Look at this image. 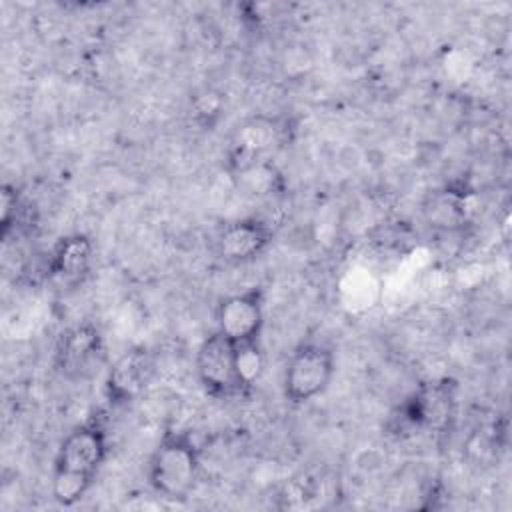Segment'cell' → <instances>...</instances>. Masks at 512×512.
<instances>
[{
  "label": "cell",
  "mask_w": 512,
  "mask_h": 512,
  "mask_svg": "<svg viewBox=\"0 0 512 512\" xmlns=\"http://www.w3.org/2000/svg\"><path fill=\"white\" fill-rule=\"evenodd\" d=\"M104 338L96 324L80 322L68 328L54 352L56 370L68 380H84L104 364Z\"/></svg>",
  "instance_id": "8"
},
{
  "label": "cell",
  "mask_w": 512,
  "mask_h": 512,
  "mask_svg": "<svg viewBox=\"0 0 512 512\" xmlns=\"http://www.w3.org/2000/svg\"><path fill=\"white\" fill-rule=\"evenodd\" d=\"M92 260L94 242L86 234H66L48 252L46 276L64 284H76L90 272Z\"/></svg>",
  "instance_id": "12"
},
{
  "label": "cell",
  "mask_w": 512,
  "mask_h": 512,
  "mask_svg": "<svg viewBox=\"0 0 512 512\" xmlns=\"http://www.w3.org/2000/svg\"><path fill=\"white\" fill-rule=\"evenodd\" d=\"M24 212V202L20 198V192L12 184L2 186V238L6 240L10 230L20 226L18 222L22 220Z\"/></svg>",
  "instance_id": "13"
},
{
  "label": "cell",
  "mask_w": 512,
  "mask_h": 512,
  "mask_svg": "<svg viewBox=\"0 0 512 512\" xmlns=\"http://www.w3.org/2000/svg\"><path fill=\"white\" fill-rule=\"evenodd\" d=\"M284 126L276 116L256 114L236 126L226 150V166L234 176L270 160V154L282 144Z\"/></svg>",
  "instance_id": "6"
},
{
  "label": "cell",
  "mask_w": 512,
  "mask_h": 512,
  "mask_svg": "<svg viewBox=\"0 0 512 512\" xmlns=\"http://www.w3.org/2000/svg\"><path fill=\"white\" fill-rule=\"evenodd\" d=\"M156 374V358L144 346L126 350L108 368L104 394L112 408H122L144 394Z\"/></svg>",
  "instance_id": "9"
},
{
  "label": "cell",
  "mask_w": 512,
  "mask_h": 512,
  "mask_svg": "<svg viewBox=\"0 0 512 512\" xmlns=\"http://www.w3.org/2000/svg\"><path fill=\"white\" fill-rule=\"evenodd\" d=\"M192 114L198 122H202L204 126L212 124V120H216L220 116V110H222V98L220 94L212 92V90H206L204 94L196 96L194 98V104H192Z\"/></svg>",
  "instance_id": "14"
},
{
  "label": "cell",
  "mask_w": 512,
  "mask_h": 512,
  "mask_svg": "<svg viewBox=\"0 0 512 512\" xmlns=\"http://www.w3.org/2000/svg\"><path fill=\"white\" fill-rule=\"evenodd\" d=\"M270 224L256 216H246L224 224L216 238V252L228 264H246L256 260L272 244Z\"/></svg>",
  "instance_id": "10"
},
{
  "label": "cell",
  "mask_w": 512,
  "mask_h": 512,
  "mask_svg": "<svg viewBox=\"0 0 512 512\" xmlns=\"http://www.w3.org/2000/svg\"><path fill=\"white\" fill-rule=\"evenodd\" d=\"M148 484L164 500H186L200 478V448L190 430L166 428L148 460Z\"/></svg>",
  "instance_id": "2"
},
{
  "label": "cell",
  "mask_w": 512,
  "mask_h": 512,
  "mask_svg": "<svg viewBox=\"0 0 512 512\" xmlns=\"http://www.w3.org/2000/svg\"><path fill=\"white\" fill-rule=\"evenodd\" d=\"M264 302V290L260 286L224 296L216 306V330L238 346L260 344Z\"/></svg>",
  "instance_id": "7"
},
{
  "label": "cell",
  "mask_w": 512,
  "mask_h": 512,
  "mask_svg": "<svg viewBox=\"0 0 512 512\" xmlns=\"http://www.w3.org/2000/svg\"><path fill=\"white\" fill-rule=\"evenodd\" d=\"M458 382L454 378H432L420 382L392 412L390 428L406 432H446L456 416Z\"/></svg>",
  "instance_id": "3"
},
{
  "label": "cell",
  "mask_w": 512,
  "mask_h": 512,
  "mask_svg": "<svg viewBox=\"0 0 512 512\" xmlns=\"http://www.w3.org/2000/svg\"><path fill=\"white\" fill-rule=\"evenodd\" d=\"M336 358L322 342H302L286 362L282 388L290 404L300 406L320 396L332 382Z\"/></svg>",
  "instance_id": "5"
},
{
  "label": "cell",
  "mask_w": 512,
  "mask_h": 512,
  "mask_svg": "<svg viewBox=\"0 0 512 512\" xmlns=\"http://www.w3.org/2000/svg\"><path fill=\"white\" fill-rule=\"evenodd\" d=\"M110 438L104 412H94L60 442L52 466V496L62 506L76 504L108 458Z\"/></svg>",
  "instance_id": "1"
},
{
  "label": "cell",
  "mask_w": 512,
  "mask_h": 512,
  "mask_svg": "<svg viewBox=\"0 0 512 512\" xmlns=\"http://www.w3.org/2000/svg\"><path fill=\"white\" fill-rule=\"evenodd\" d=\"M196 376L206 394L218 400L246 398L252 392L240 366L238 344L218 330L204 338L196 352Z\"/></svg>",
  "instance_id": "4"
},
{
  "label": "cell",
  "mask_w": 512,
  "mask_h": 512,
  "mask_svg": "<svg viewBox=\"0 0 512 512\" xmlns=\"http://www.w3.org/2000/svg\"><path fill=\"white\" fill-rule=\"evenodd\" d=\"M472 190L464 182H450L432 190L422 202V216L428 226L442 232H458L468 224Z\"/></svg>",
  "instance_id": "11"
}]
</instances>
